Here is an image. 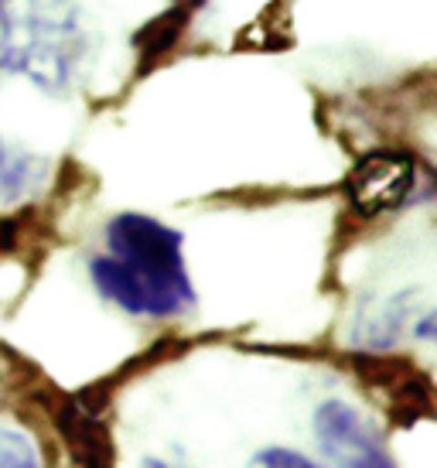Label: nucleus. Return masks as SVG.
Instances as JSON below:
<instances>
[{"instance_id": "nucleus-1", "label": "nucleus", "mask_w": 437, "mask_h": 468, "mask_svg": "<svg viewBox=\"0 0 437 468\" xmlns=\"http://www.w3.org/2000/svg\"><path fill=\"white\" fill-rule=\"evenodd\" d=\"M100 298L133 318H178L195 308L185 267V236L147 212H120L106 222V250L90 257Z\"/></svg>"}, {"instance_id": "nucleus-2", "label": "nucleus", "mask_w": 437, "mask_h": 468, "mask_svg": "<svg viewBox=\"0 0 437 468\" xmlns=\"http://www.w3.org/2000/svg\"><path fill=\"white\" fill-rule=\"evenodd\" d=\"M92 62V35L76 0H0V76L69 96Z\"/></svg>"}, {"instance_id": "nucleus-3", "label": "nucleus", "mask_w": 437, "mask_h": 468, "mask_svg": "<svg viewBox=\"0 0 437 468\" xmlns=\"http://www.w3.org/2000/svg\"><path fill=\"white\" fill-rule=\"evenodd\" d=\"M417 157L410 151L379 147L362 154L346 178V202L359 219H379L407 206L417 188Z\"/></svg>"}, {"instance_id": "nucleus-4", "label": "nucleus", "mask_w": 437, "mask_h": 468, "mask_svg": "<svg viewBox=\"0 0 437 468\" xmlns=\"http://www.w3.org/2000/svg\"><path fill=\"white\" fill-rule=\"evenodd\" d=\"M314 438L332 468H397L383 434L346 400H325L314 410Z\"/></svg>"}, {"instance_id": "nucleus-5", "label": "nucleus", "mask_w": 437, "mask_h": 468, "mask_svg": "<svg viewBox=\"0 0 437 468\" xmlns=\"http://www.w3.org/2000/svg\"><path fill=\"white\" fill-rule=\"evenodd\" d=\"M356 377L369 390L386 397V414L400 428H413L417 420L434 417V387L427 373H421L407 359H393L383 352H359L356 359Z\"/></svg>"}, {"instance_id": "nucleus-6", "label": "nucleus", "mask_w": 437, "mask_h": 468, "mask_svg": "<svg viewBox=\"0 0 437 468\" xmlns=\"http://www.w3.org/2000/svg\"><path fill=\"white\" fill-rule=\"evenodd\" d=\"M59 393V390H55ZM48 417L62 438L65 452L76 468H113L116 448L113 434L100 420V410H92L79 397H48Z\"/></svg>"}, {"instance_id": "nucleus-7", "label": "nucleus", "mask_w": 437, "mask_h": 468, "mask_svg": "<svg viewBox=\"0 0 437 468\" xmlns=\"http://www.w3.org/2000/svg\"><path fill=\"white\" fill-rule=\"evenodd\" d=\"M48 182V161L0 137V202H25Z\"/></svg>"}, {"instance_id": "nucleus-8", "label": "nucleus", "mask_w": 437, "mask_h": 468, "mask_svg": "<svg viewBox=\"0 0 437 468\" xmlns=\"http://www.w3.org/2000/svg\"><path fill=\"white\" fill-rule=\"evenodd\" d=\"M407 318H410V294L403 291V294L379 301L369 312H362L356 335L362 338L366 352H383L397 342V335L407 325Z\"/></svg>"}, {"instance_id": "nucleus-9", "label": "nucleus", "mask_w": 437, "mask_h": 468, "mask_svg": "<svg viewBox=\"0 0 437 468\" xmlns=\"http://www.w3.org/2000/svg\"><path fill=\"white\" fill-rule=\"evenodd\" d=\"M0 468H41L38 448L27 441V434L0 428Z\"/></svg>"}, {"instance_id": "nucleus-10", "label": "nucleus", "mask_w": 437, "mask_h": 468, "mask_svg": "<svg viewBox=\"0 0 437 468\" xmlns=\"http://www.w3.org/2000/svg\"><path fill=\"white\" fill-rule=\"evenodd\" d=\"M250 468H322L314 465L308 455L301 452H291V448H263L250 458Z\"/></svg>"}, {"instance_id": "nucleus-11", "label": "nucleus", "mask_w": 437, "mask_h": 468, "mask_svg": "<svg viewBox=\"0 0 437 468\" xmlns=\"http://www.w3.org/2000/svg\"><path fill=\"white\" fill-rule=\"evenodd\" d=\"M17 233H21V226H17V219H0V253L14 247V239H17Z\"/></svg>"}, {"instance_id": "nucleus-12", "label": "nucleus", "mask_w": 437, "mask_h": 468, "mask_svg": "<svg viewBox=\"0 0 437 468\" xmlns=\"http://www.w3.org/2000/svg\"><path fill=\"white\" fill-rule=\"evenodd\" d=\"M141 468H171L167 462H161V458H144Z\"/></svg>"}, {"instance_id": "nucleus-13", "label": "nucleus", "mask_w": 437, "mask_h": 468, "mask_svg": "<svg viewBox=\"0 0 437 468\" xmlns=\"http://www.w3.org/2000/svg\"><path fill=\"white\" fill-rule=\"evenodd\" d=\"M171 4H181V0H171Z\"/></svg>"}]
</instances>
